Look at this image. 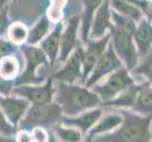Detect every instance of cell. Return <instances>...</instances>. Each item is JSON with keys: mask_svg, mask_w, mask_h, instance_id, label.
I'll return each mask as SVG.
<instances>
[{"mask_svg": "<svg viewBox=\"0 0 152 142\" xmlns=\"http://www.w3.org/2000/svg\"><path fill=\"white\" fill-rule=\"evenodd\" d=\"M54 85V102L61 106L62 114L69 118L96 108L101 102L97 95L85 86L59 81Z\"/></svg>", "mask_w": 152, "mask_h": 142, "instance_id": "6da1fadb", "label": "cell"}, {"mask_svg": "<svg viewBox=\"0 0 152 142\" xmlns=\"http://www.w3.org/2000/svg\"><path fill=\"white\" fill-rule=\"evenodd\" d=\"M120 128L111 135H106L93 142H150L149 124L151 115L140 116L123 112Z\"/></svg>", "mask_w": 152, "mask_h": 142, "instance_id": "7a4b0ae2", "label": "cell"}, {"mask_svg": "<svg viewBox=\"0 0 152 142\" xmlns=\"http://www.w3.org/2000/svg\"><path fill=\"white\" fill-rule=\"evenodd\" d=\"M21 51L26 59V68L23 73L12 82L13 86L22 85H41L45 80V76L38 74L37 70L42 65L48 67L49 62L46 55L40 47L28 44L21 45Z\"/></svg>", "mask_w": 152, "mask_h": 142, "instance_id": "3957f363", "label": "cell"}, {"mask_svg": "<svg viewBox=\"0 0 152 142\" xmlns=\"http://www.w3.org/2000/svg\"><path fill=\"white\" fill-rule=\"evenodd\" d=\"M62 111L55 102L45 104H30L28 111L20 120V130H28L34 127L54 125L61 121Z\"/></svg>", "mask_w": 152, "mask_h": 142, "instance_id": "277c9868", "label": "cell"}, {"mask_svg": "<svg viewBox=\"0 0 152 142\" xmlns=\"http://www.w3.org/2000/svg\"><path fill=\"white\" fill-rule=\"evenodd\" d=\"M111 44L124 67L129 72L132 71L139 62V55L136 49L132 34L113 24L111 29Z\"/></svg>", "mask_w": 152, "mask_h": 142, "instance_id": "5b68a950", "label": "cell"}, {"mask_svg": "<svg viewBox=\"0 0 152 142\" xmlns=\"http://www.w3.org/2000/svg\"><path fill=\"white\" fill-rule=\"evenodd\" d=\"M134 81L130 77L129 72L124 66L118 68L107 76V79L100 85H95L90 89L95 92L100 101L108 102L115 98L124 89L133 85Z\"/></svg>", "mask_w": 152, "mask_h": 142, "instance_id": "8992f818", "label": "cell"}, {"mask_svg": "<svg viewBox=\"0 0 152 142\" xmlns=\"http://www.w3.org/2000/svg\"><path fill=\"white\" fill-rule=\"evenodd\" d=\"M124 66L122 62L120 61L118 56L113 50V47L111 44V42L107 46L106 49L101 54V56L98 58L93 70L89 74L88 78L84 82V86L87 88H91L102 78L110 75L113 71L117 70L118 68Z\"/></svg>", "mask_w": 152, "mask_h": 142, "instance_id": "52a82bcc", "label": "cell"}, {"mask_svg": "<svg viewBox=\"0 0 152 142\" xmlns=\"http://www.w3.org/2000/svg\"><path fill=\"white\" fill-rule=\"evenodd\" d=\"M12 93L15 96L22 97L30 104H45L53 102L55 93L54 80L48 76L45 85H22L13 86Z\"/></svg>", "mask_w": 152, "mask_h": 142, "instance_id": "ba28073f", "label": "cell"}, {"mask_svg": "<svg viewBox=\"0 0 152 142\" xmlns=\"http://www.w3.org/2000/svg\"><path fill=\"white\" fill-rule=\"evenodd\" d=\"M111 40V33L109 32L100 39H90L89 38L83 46L82 51V73H81V82L84 83L89 74L93 70L98 58L106 49L107 46Z\"/></svg>", "mask_w": 152, "mask_h": 142, "instance_id": "9c48e42d", "label": "cell"}, {"mask_svg": "<svg viewBox=\"0 0 152 142\" xmlns=\"http://www.w3.org/2000/svg\"><path fill=\"white\" fill-rule=\"evenodd\" d=\"M80 25V16L75 15L68 20L64 29H62L60 39V51L57 62L64 63L76 47L80 44L77 38V31Z\"/></svg>", "mask_w": 152, "mask_h": 142, "instance_id": "30bf717a", "label": "cell"}, {"mask_svg": "<svg viewBox=\"0 0 152 142\" xmlns=\"http://www.w3.org/2000/svg\"><path fill=\"white\" fill-rule=\"evenodd\" d=\"M82 51L83 46L80 44L66 59L64 65L60 70L56 71L54 74L51 75L54 81L74 83L78 78H81Z\"/></svg>", "mask_w": 152, "mask_h": 142, "instance_id": "8fae6325", "label": "cell"}, {"mask_svg": "<svg viewBox=\"0 0 152 142\" xmlns=\"http://www.w3.org/2000/svg\"><path fill=\"white\" fill-rule=\"evenodd\" d=\"M30 106V102L22 97L4 96L0 94V109L5 118L14 128L17 127L19 121L25 116Z\"/></svg>", "mask_w": 152, "mask_h": 142, "instance_id": "7c38bea8", "label": "cell"}, {"mask_svg": "<svg viewBox=\"0 0 152 142\" xmlns=\"http://www.w3.org/2000/svg\"><path fill=\"white\" fill-rule=\"evenodd\" d=\"M113 26L111 16V6L110 0H103L94 13L89 38L90 39H100L106 35Z\"/></svg>", "mask_w": 152, "mask_h": 142, "instance_id": "4fadbf2b", "label": "cell"}, {"mask_svg": "<svg viewBox=\"0 0 152 142\" xmlns=\"http://www.w3.org/2000/svg\"><path fill=\"white\" fill-rule=\"evenodd\" d=\"M102 114V109L100 107H96L83 112L80 115L77 116V117H61V121L62 125L77 128L83 135L100 119Z\"/></svg>", "mask_w": 152, "mask_h": 142, "instance_id": "5bb4252c", "label": "cell"}, {"mask_svg": "<svg viewBox=\"0 0 152 142\" xmlns=\"http://www.w3.org/2000/svg\"><path fill=\"white\" fill-rule=\"evenodd\" d=\"M133 42L139 57H143L151 52L152 44V27L151 21L145 16L136 24L134 33L132 35Z\"/></svg>", "mask_w": 152, "mask_h": 142, "instance_id": "9a60e30c", "label": "cell"}, {"mask_svg": "<svg viewBox=\"0 0 152 142\" xmlns=\"http://www.w3.org/2000/svg\"><path fill=\"white\" fill-rule=\"evenodd\" d=\"M62 29H64V23L60 22L56 24L53 30L40 42L39 47L48 57L50 66H53L58 60L60 51V39Z\"/></svg>", "mask_w": 152, "mask_h": 142, "instance_id": "2e32d148", "label": "cell"}, {"mask_svg": "<svg viewBox=\"0 0 152 142\" xmlns=\"http://www.w3.org/2000/svg\"><path fill=\"white\" fill-rule=\"evenodd\" d=\"M102 2L103 0H82L83 13L80 16V32L81 42L83 45H85L87 40L89 39V33H90L94 13Z\"/></svg>", "mask_w": 152, "mask_h": 142, "instance_id": "e0dca14e", "label": "cell"}, {"mask_svg": "<svg viewBox=\"0 0 152 142\" xmlns=\"http://www.w3.org/2000/svg\"><path fill=\"white\" fill-rule=\"evenodd\" d=\"M139 89H140V85L133 83V85L124 89L122 92H120L116 97L111 99V101L100 102V104L105 105V106L133 108Z\"/></svg>", "mask_w": 152, "mask_h": 142, "instance_id": "ac0fdd59", "label": "cell"}, {"mask_svg": "<svg viewBox=\"0 0 152 142\" xmlns=\"http://www.w3.org/2000/svg\"><path fill=\"white\" fill-rule=\"evenodd\" d=\"M133 109L135 112L141 115L148 116L151 115L152 111V91L151 82L141 83L138 91Z\"/></svg>", "mask_w": 152, "mask_h": 142, "instance_id": "d6986e66", "label": "cell"}, {"mask_svg": "<svg viewBox=\"0 0 152 142\" xmlns=\"http://www.w3.org/2000/svg\"><path fill=\"white\" fill-rule=\"evenodd\" d=\"M21 64L14 54L0 58V77L3 80L12 82L20 75Z\"/></svg>", "mask_w": 152, "mask_h": 142, "instance_id": "ffe728a7", "label": "cell"}, {"mask_svg": "<svg viewBox=\"0 0 152 142\" xmlns=\"http://www.w3.org/2000/svg\"><path fill=\"white\" fill-rule=\"evenodd\" d=\"M50 24L51 22L49 21L48 17L46 16V14L42 15L33 27L28 29V34L26 44L30 46H36L39 44L49 32Z\"/></svg>", "mask_w": 152, "mask_h": 142, "instance_id": "44dd1931", "label": "cell"}, {"mask_svg": "<svg viewBox=\"0 0 152 142\" xmlns=\"http://www.w3.org/2000/svg\"><path fill=\"white\" fill-rule=\"evenodd\" d=\"M111 9L115 10L119 14L129 17L137 24L144 17V14L136 7L125 0H110Z\"/></svg>", "mask_w": 152, "mask_h": 142, "instance_id": "7402d4cb", "label": "cell"}, {"mask_svg": "<svg viewBox=\"0 0 152 142\" xmlns=\"http://www.w3.org/2000/svg\"><path fill=\"white\" fill-rule=\"evenodd\" d=\"M122 122H123L122 115H118V114L108 115L90 131L89 135L94 138V135H96L107 133L109 131L113 130L114 128L118 127L119 125H121Z\"/></svg>", "mask_w": 152, "mask_h": 142, "instance_id": "603a6c76", "label": "cell"}, {"mask_svg": "<svg viewBox=\"0 0 152 142\" xmlns=\"http://www.w3.org/2000/svg\"><path fill=\"white\" fill-rule=\"evenodd\" d=\"M6 32L8 40L12 44L18 46L26 44L28 34V29L22 22H14L10 24Z\"/></svg>", "mask_w": 152, "mask_h": 142, "instance_id": "cb8c5ba5", "label": "cell"}, {"mask_svg": "<svg viewBox=\"0 0 152 142\" xmlns=\"http://www.w3.org/2000/svg\"><path fill=\"white\" fill-rule=\"evenodd\" d=\"M67 5L68 0H49L45 14L51 23L56 25L60 22H62Z\"/></svg>", "mask_w": 152, "mask_h": 142, "instance_id": "d4e9b609", "label": "cell"}, {"mask_svg": "<svg viewBox=\"0 0 152 142\" xmlns=\"http://www.w3.org/2000/svg\"><path fill=\"white\" fill-rule=\"evenodd\" d=\"M53 132L56 136L62 142H80L82 138V134L78 129L74 127L64 128L60 124L52 125Z\"/></svg>", "mask_w": 152, "mask_h": 142, "instance_id": "484cf974", "label": "cell"}, {"mask_svg": "<svg viewBox=\"0 0 152 142\" xmlns=\"http://www.w3.org/2000/svg\"><path fill=\"white\" fill-rule=\"evenodd\" d=\"M151 60H152V55L151 52L148 53L146 55L142 57V61L136 65V66L130 71L133 74L137 75H143L148 82H151Z\"/></svg>", "mask_w": 152, "mask_h": 142, "instance_id": "4316f807", "label": "cell"}, {"mask_svg": "<svg viewBox=\"0 0 152 142\" xmlns=\"http://www.w3.org/2000/svg\"><path fill=\"white\" fill-rule=\"evenodd\" d=\"M134 7L137 8L141 13L144 14V16L151 21V0H125Z\"/></svg>", "mask_w": 152, "mask_h": 142, "instance_id": "83f0119b", "label": "cell"}, {"mask_svg": "<svg viewBox=\"0 0 152 142\" xmlns=\"http://www.w3.org/2000/svg\"><path fill=\"white\" fill-rule=\"evenodd\" d=\"M17 51V46L12 44L7 39L0 38V58L14 54Z\"/></svg>", "mask_w": 152, "mask_h": 142, "instance_id": "f1b7e54d", "label": "cell"}, {"mask_svg": "<svg viewBox=\"0 0 152 142\" xmlns=\"http://www.w3.org/2000/svg\"><path fill=\"white\" fill-rule=\"evenodd\" d=\"M15 133V128L8 122L7 118H5L4 114L0 109V134L6 136H12Z\"/></svg>", "mask_w": 152, "mask_h": 142, "instance_id": "f546056e", "label": "cell"}, {"mask_svg": "<svg viewBox=\"0 0 152 142\" xmlns=\"http://www.w3.org/2000/svg\"><path fill=\"white\" fill-rule=\"evenodd\" d=\"M31 138L34 142H46L48 141V134L43 127H34L31 129Z\"/></svg>", "mask_w": 152, "mask_h": 142, "instance_id": "4dcf8cb0", "label": "cell"}, {"mask_svg": "<svg viewBox=\"0 0 152 142\" xmlns=\"http://www.w3.org/2000/svg\"><path fill=\"white\" fill-rule=\"evenodd\" d=\"M8 10L9 8H6L2 12H0V37L6 32L10 24V21L8 15Z\"/></svg>", "mask_w": 152, "mask_h": 142, "instance_id": "1f68e13d", "label": "cell"}, {"mask_svg": "<svg viewBox=\"0 0 152 142\" xmlns=\"http://www.w3.org/2000/svg\"><path fill=\"white\" fill-rule=\"evenodd\" d=\"M13 87L12 82L5 81L0 77V94L4 96H9L12 94V89Z\"/></svg>", "mask_w": 152, "mask_h": 142, "instance_id": "d6a6232c", "label": "cell"}, {"mask_svg": "<svg viewBox=\"0 0 152 142\" xmlns=\"http://www.w3.org/2000/svg\"><path fill=\"white\" fill-rule=\"evenodd\" d=\"M15 142H33L31 135L27 130H20L16 135Z\"/></svg>", "mask_w": 152, "mask_h": 142, "instance_id": "836d02e7", "label": "cell"}, {"mask_svg": "<svg viewBox=\"0 0 152 142\" xmlns=\"http://www.w3.org/2000/svg\"><path fill=\"white\" fill-rule=\"evenodd\" d=\"M0 142H15V140L12 139L10 136H6L0 134Z\"/></svg>", "mask_w": 152, "mask_h": 142, "instance_id": "e575fe53", "label": "cell"}, {"mask_svg": "<svg viewBox=\"0 0 152 142\" xmlns=\"http://www.w3.org/2000/svg\"><path fill=\"white\" fill-rule=\"evenodd\" d=\"M8 1L9 0H0V12L8 8Z\"/></svg>", "mask_w": 152, "mask_h": 142, "instance_id": "d590c367", "label": "cell"}, {"mask_svg": "<svg viewBox=\"0 0 152 142\" xmlns=\"http://www.w3.org/2000/svg\"><path fill=\"white\" fill-rule=\"evenodd\" d=\"M81 142V141H80ZM83 142H93V136H91L90 135H89L87 138H86V139L83 141Z\"/></svg>", "mask_w": 152, "mask_h": 142, "instance_id": "8d00e7d4", "label": "cell"}, {"mask_svg": "<svg viewBox=\"0 0 152 142\" xmlns=\"http://www.w3.org/2000/svg\"><path fill=\"white\" fill-rule=\"evenodd\" d=\"M13 1H17V2H19V3H21L23 1V0H13Z\"/></svg>", "mask_w": 152, "mask_h": 142, "instance_id": "74e56055", "label": "cell"}]
</instances>
